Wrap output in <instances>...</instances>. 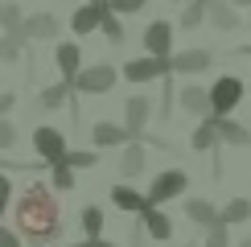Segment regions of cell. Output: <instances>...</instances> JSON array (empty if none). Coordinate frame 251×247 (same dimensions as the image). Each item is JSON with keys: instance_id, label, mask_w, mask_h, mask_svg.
Wrapping results in <instances>:
<instances>
[{"instance_id": "cell-31", "label": "cell", "mask_w": 251, "mask_h": 247, "mask_svg": "<svg viewBox=\"0 0 251 247\" xmlns=\"http://www.w3.org/2000/svg\"><path fill=\"white\" fill-rule=\"evenodd\" d=\"M206 247H231V226L226 222L210 226V231H206Z\"/></svg>"}, {"instance_id": "cell-22", "label": "cell", "mask_w": 251, "mask_h": 247, "mask_svg": "<svg viewBox=\"0 0 251 247\" xmlns=\"http://www.w3.org/2000/svg\"><path fill=\"white\" fill-rule=\"evenodd\" d=\"M206 13H210V21L223 33H231V29L239 25V13H235V4H226V0H206Z\"/></svg>"}, {"instance_id": "cell-25", "label": "cell", "mask_w": 251, "mask_h": 247, "mask_svg": "<svg viewBox=\"0 0 251 247\" xmlns=\"http://www.w3.org/2000/svg\"><path fill=\"white\" fill-rule=\"evenodd\" d=\"M247 219H251V202L247 198H231L223 206V222L226 226H231V222H247Z\"/></svg>"}, {"instance_id": "cell-43", "label": "cell", "mask_w": 251, "mask_h": 247, "mask_svg": "<svg viewBox=\"0 0 251 247\" xmlns=\"http://www.w3.org/2000/svg\"><path fill=\"white\" fill-rule=\"evenodd\" d=\"M87 4H95V0H87Z\"/></svg>"}, {"instance_id": "cell-12", "label": "cell", "mask_w": 251, "mask_h": 247, "mask_svg": "<svg viewBox=\"0 0 251 247\" xmlns=\"http://www.w3.org/2000/svg\"><path fill=\"white\" fill-rule=\"evenodd\" d=\"M173 74H202V70H210L214 54L210 49H181V54H173Z\"/></svg>"}, {"instance_id": "cell-35", "label": "cell", "mask_w": 251, "mask_h": 247, "mask_svg": "<svg viewBox=\"0 0 251 247\" xmlns=\"http://www.w3.org/2000/svg\"><path fill=\"white\" fill-rule=\"evenodd\" d=\"M0 247H25L21 243V231H8V226L0 222Z\"/></svg>"}, {"instance_id": "cell-13", "label": "cell", "mask_w": 251, "mask_h": 247, "mask_svg": "<svg viewBox=\"0 0 251 247\" xmlns=\"http://www.w3.org/2000/svg\"><path fill=\"white\" fill-rule=\"evenodd\" d=\"M111 202H116V210H124V214H144L152 206L149 194L132 190V185H111Z\"/></svg>"}, {"instance_id": "cell-42", "label": "cell", "mask_w": 251, "mask_h": 247, "mask_svg": "<svg viewBox=\"0 0 251 247\" xmlns=\"http://www.w3.org/2000/svg\"><path fill=\"white\" fill-rule=\"evenodd\" d=\"M247 29H251V17H247Z\"/></svg>"}, {"instance_id": "cell-19", "label": "cell", "mask_w": 251, "mask_h": 247, "mask_svg": "<svg viewBox=\"0 0 251 247\" xmlns=\"http://www.w3.org/2000/svg\"><path fill=\"white\" fill-rule=\"evenodd\" d=\"M214 128H218V140L223 144H235V148L239 144H251V132L243 128V124H235L231 116H214Z\"/></svg>"}, {"instance_id": "cell-20", "label": "cell", "mask_w": 251, "mask_h": 247, "mask_svg": "<svg viewBox=\"0 0 251 247\" xmlns=\"http://www.w3.org/2000/svg\"><path fill=\"white\" fill-rule=\"evenodd\" d=\"M120 173H124V177H140V173H144V144H140V140H128V144H124Z\"/></svg>"}, {"instance_id": "cell-37", "label": "cell", "mask_w": 251, "mask_h": 247, "mask_svg": "<svg viewBox=\"0 0 251 247\" xmlns=\"http://www.w3.org/2000/svg\"><path fill=\"white\" fill-rule=\"evenodd\" d=\"M95 247H120V243H111V239H91Z\"/></svg>"}, {"instance_id": "cell-32", "label": "cell", "mask_w": 251, "mask_h": 247, "mask_svg": "<svg viewBox=\"0 0 251 247\" xmlns=\"http://www.w3.org/2000/svg\"><path fill=\"white\" fill-rule=\"evenodd\" d=\"M111 4V13H120V17H132V13H140L149 0H107Z\"/></svg>"}, {"instance_id": "cell-28", "label": "cell", "mask_w": 251, "mask_h": 247, "mask_svg": "<svg viewBox=\"0 0 251 247\" xmlns=\"http://www.w3.org/2000/svg\"><path fill=\"white\" fill-rule=\"evenodd\" d=\"M50 169H54V173H50V181H54V190H75V169H70L66 161H54Z\"/></svg>"}, {"instance_id": "cell-8", "label": "cell", "mask_w": 251, "mask_h": 247, "mask_svg": "<svg viewBox=\"0 0 251 247\" xmlns=\"http://www.w3.org/2000/svg\"><path fill=\"white\" fill-rule=\"evenodd\" d=\"M149 116H152V99H149V95H128V103H124V128L132 132V140L144 136Z\"/></svg>"}, {"instance_id": "cell-26", "label": "cell", "mask_w": 251, "mask_h": 247, "mask_svg": "<svg viewBox=\"0 0 251 247\" xmlns=\"http://www.w3.org/2000/svg\"><path fill=\"white\" fill-rule=\"evenodd\" d=\"M82 231H87V239L103 235V210L99 206H82Z\"/></svg>"}, {"instance_id": "cell-16", "label": "cell", "mask_w": 251, "mask_h": 247, "mask_svg": "<svg viewBox=\"0 0 251 247\" xmlns=\"http://www.w3.org/2000/svg\"><path fill=\"white\" fill-rule=\"evenodd\" d=\"M58 17L54 13H33V17H25V29H21V33H25L29 41H50V37H58Z\"/></svg>"}, {"instance_id": "cell-23", "label": "cell", "mask_w": 251, "mask_h": 247, "mask_svg": "<svg viewBox=\"0 0 251 247\" xmlns=\"http://www.w3.org/2000/svg\"><path fill=\"white\" fill-rule=\"evenodd\" d=\"M25 46H29L25 33H4L0 37V62H17L21 54H25Z\"/></svg>"}, {"instance_id": "cell-44", "label": "cell", "mask_w": 251, "mask_h": 247, "mask_svg": "<svg viewBox=\"0 0 251 247\" xmlns=\"http://www.w3.org/2000/svg\"><path fill=\"white\" fill-rule=\"evenodd\" d=\"M247 87H251V82H247Z\"/></svg>"}, {"instance_id": "cell-6", "label": "cell", "mask_w": 251, "mask_h": 247, "mask_svg": "<svg viewBox=\"0 0 251 247\" xmlns=\"http://www.w3.org/2000/svg\"><path fill=\"white\" fill-rule=\"evenodd\" d=\"M177 107L190 111L194 120H214V99H210V87H198V82H185L177 91Z\"/></svg>"}, {"instance_id": "cell-10", "label": "cell", "mask_w": 251, "mask_h": 247, "mask_svg": "<svg viewBox=\"0 0 251 247\" xmlns=\"http://www.w3.org/2000/svg\"><path fill=\"white\" fill-rule=\"evenodd\" d=\"M144 49L156 54V58H173V25L169 21H152L144 29Z\"/></svg>"}, {"instance_id": "cell-18", "label": "cell", "mask_w": 251, "mask_h": 247, "mask_svg": "<svg viewBox=\"0 0 251 247\" xmlns=\"http://www.w3.org/2000/svg\"><path fill=\"white\" fill-rule=\"evenodd\" d=\"M70 95H75V82L62 78V82H54V87H46V91L37 95V107H41V111H58V107H66Z\"/></svg>"}, {"instance_id": "cell-34", "label": "cell", "mask_w": 251, "mask_h": 247, "mask_svg": "<svg viewBox=\"0 0 251 247\" xmlns=\"http://www.w3.org/2000/svg\"><path fill=\"white\" fill-rule=\"evenodd\" d=\"M8 202H13V181H8V173H0V214L8 210Z\"/></svg>"}, {"instance_id": "cell-39", "label": "cell", "mask_w": 251, "mask_h": 247, "mask_svg": "<svg viewBox=\"0 0 251 247\" xmlns=\"http://www.w3.org/2000/svg\"><path fill=\"white\" fill-rule=\"evenodd\" d=\"M239 247H251V235H247V239H243V243H239Z\"/></svg>"}, {"instance_id": "cell-11", "label": "cell", "mask_w": 251, "mask_h": 247, "mask_svg": "<svg viewBox=\"0 0 251 247\" xmlns=\"http://www.w3.org/2000/svg\"><path fill=\"white\" fill-rule=\"evenodd\" d=\"M181 210H185V219L198 222L202 231H210V226L223 222V210H218L214 202H206V198H190V202H181Z\"/></svg>"}, {"instance_id": "cell-30", "label": "cell", "mask_w": 251, "mask_h": 247, "mask_svg": "<svg viewBox=\"0 0 251 247\" xmlns=\"http://www.w3.org/2000/svg\"><path fill=\"white\" fill-rule=\"evenodd\" d=\"M99 29H103V37H107L111 46H120V41H124V21H120V13H107Z\"/></svg>"}, {"instance_id": "cell-21", "label": "cell", "mask_w": 251, "mask_h": 247, "mask_svg": "<svg viewBox=\"0 0 251 247\" xmlns=\"http://www.w3.org/2000/svg\"><path fill=\"white\" fill-rule=\"evenodd\" d=\"M214 144H223V140H218L214 120H198V128L190 132V148H194V152H210Z\"/></svg>"}, {"instance_id": "cell-2", "label": "cell", "mask_w": 251, "mask_h": 247, "mask_svg": "<svg viewBox=\"0 0 251 247\" xmlns=\"http://www.w3.org/2000/svg\"><path fill=\"white\" fill-rule=\"evenodd\" d=\"M120 74H124V70L107 66V62H95V66H87L75 78V95H107V91L120 82Z\"/></svg>"}, {"instance_id": "cell-14", "label": "cell", "mask_w": 251, "mask_h": 247, "mask_svg": "<svg viewBox=\"0 0 251 247\" xmlns=\"http://www.w3.org/2000/svg\"><path fill=\"white\" fill-rule=\"evenodd\" d=\"M91 140H95V148H116V144H128V140H132V132L124 128V124L99 120L95 128H91Z\"/></svg>"}, {"instance_id": "cell-5", "label": "cell", "mask_w": 251, "mask_h": 247, "mask_svg": "<svg viewBox=\"0 0 251 247\" xmlns=\"http://www.w3.org/2000/svg\"><path fill=\"white\" fill-rule=\"evenodd\" d=\"M165 74H173V62L169 58H128L124 62V78L128 82H152V78H165Z\"/></svg>"}, {"instance_id": "cell-15", "label": "cell", "mask_w": 251, "mask_h": 247, "mask_svg": "<svg viewBox=\"0 0 251 247\" xmlns=\"http://www.w3.org/2000/svg\"><path fill=\"white\" fill-rule=\"evenodd\" d=\"M54 62H58V70H62L66 82H75L82 74V49L75 46V41H62V46L54 49Z\"/></svg>"}, {"instance_id": "cell-29", "label": "cell", "mask_w": 251, "mask_h": 247, "mask_svg": "<svg viewBox=\"0 0 251 247\" xmlns=\"http://www.w3.org/2000/svg\"><path fill=\"white\" fill-rule=\"evenodd\" d=\"M70 165V169H91V165L99 161V152H91V148H66V157H62Z\"/></svg>"}, {"instance_id": "cell-33", "label": "cell", "mask_w": 251, "mask_h": 247, "mask_svg": "<svg viewBox=\"0 0 251 247\" xmlns=\"http://www.w3.org/2000/svg\"><path fill=\"white\" fill-rule=\"evenodd\" d=\"M17 144V128L8 124V116H0V152H8Z\"/></svg>"}, {"instance_id": "cell-7", "label": "cell", "mask_w": 251, "mask_h": 247, "mask_svg": "<svg viewBox=\"0 0 251 247\" xmlns=\"http://www.w3.org/2000/svg\"><path fill=\"white\" fill-rule=\"evenodd\" d=\"M33 152L46 165H54L66 157V132H58V128H50V124H41V128L33 132Z\"/></svg>"}, {"instance_id": "cell-4", "label": "cell", "mask_w": 251, "mask_h": 247, "mask_svg": "<svg viewBox=\"0 0 251 247\" xmlns=\"http://www.w3.org/2000/svg\"><path fill=\"white\" fill-rule=\"evenodd\" d=\"M185 190H190V177H185V169H161V173L152 177V185H149V198H152V206H161V202L181 198Z\"/></svg>"}, {"instance_id": "cell-27", "label": "cell", "mask_w": 251, "mask_h": 247, "mask_svg": "<svg viewBox=\"0 0 251 247\" xmlns=\"http://www.w3.org/2000/svg\"><path fill=\"white\" fill-rule=\"evenodd\" d=\"M206 17H210V13H206V0H190L185 13H181V29H198Z\"/></svg>"}, {"instance_id": "cell-24", "label": "cell", "mask_w": 251, "mask_h": 247, "mask_svg": "<svg viewBox=\"0 0 251 247\" xmlns=\"http://www.w3.org/2000/svg\"><path fill=\"white\" fill-rule=\"evenodd\" d=\"M0 29H4V33H21V29H25L21 4H0Z\"/></svg>"}, {"instance_id": "cell-38", "label": "cell", "mask_w": 251, "mask_h": 247, "mask_svg": "<svg viewBox=\"0 0 251 247\" xmlns=\"http://www.w3.org/2000/svg\"><path fill=\"white\" fill-rule=\"evenodd\" d=\"M66 247H95V243H91V239H82V243H66Z\"/></svg>"}, {"instance_id": "cell-41", "label": "cell", "mask_w": 251, "mask_h": 247, "mask_svg": "<svg viewBox=\"0 0 251 247\" xmlns=\"http://www.w3.org/2000/svg\"><path fill=\"white\" fill-rule=\"evenodd\" d=\"M173 4H190V0H173Z\"/></svg>"}, {"instance_id": "cell-17", "label": "cell", "mask_w": 251, "mask_h": 247, "mask_svg": "<svg viewBox=\"0 0 251 247\" xmlns=\"http://www.w3.org/2000/svg\"><path fill=\"white\" fill-rule=\"evenodd\" d=\"M140 219H144V231H149V239H156V243H169V239H173V219L161 210V206H149Z\"/></svg>"}, {"instance_id": "cell-9", "label": "cell", "mask_w": 251, "mask_h": 247, "mask_svg": "<svg viewBox=\"0 0 251 247\" xmlns=\"http://www.w3.org/2000/svg\"><path fill=\"white\" fill-rule=\"evenodd\" d=\"M111 13V4L107 0H95V4H82L75 8V17H70V29H75L78 37H87V33H95V29L103 25V17Z\"/></svg>"}, {"instance_id": "cell-40", "label": "cell", "mask_w": 251, "mask_h": 247, "mask_svg": "<svg viewBox=\"0 0 251 247\" xmlns=\"http://www.w3.org/2000/svg\"><path fill=\"white\" fill-rule=\"evenodd\" d=\"M231 4H251V0H231Z\"/></svg>"}, {"instance_id": "cell-1", "label": "cell", "mask_w": 251, "mask_h": 247, "mask_svg": "<svg viewBox=\"0 0 251 247\" xmlns=\"http://www.w3.org/2000/svg\"><path fill=\"white\" fill-rule=\"evenodd\" d=\"M17 231L33 247H46L62 231V206L54 202V190L41 181H29L25 194L17 198Z\"/></svg>"}, {"instance_id": "cell-3", "label": "cell", "mask_w": 251, "mask_h": 247, "mask_svg": "<svg viewBox=\"0 0 251 247\" xmlns=\"http://www.w3.org/2000/svg\"><path fill=\"white\" fill-rule=\"evenodd\" d=\"M247 95V82L243 78H235V74H223V78H214V87H210V99H214V116H231V111L243 103Z\"/></svg>"}, {"instance_id": "cell-36", "label": "cell", "mask_w": 251, "mask_h": 247, "mask_svg": "<svg viewBox=\"0 0 251 247\" xmlns=\"http://www.w3.org/2000/svg\"><path fill=\"white\" fill-rule=\"evenodd\" d=\"M13 107H17V95H8V91H4V95H0V116H8Z\"/></svg>"}]
</instances>
